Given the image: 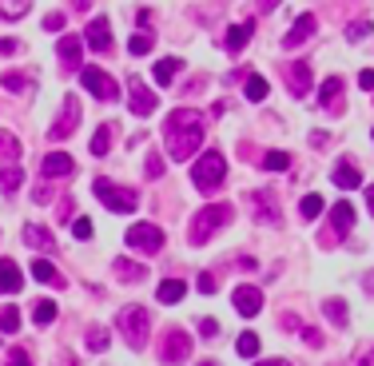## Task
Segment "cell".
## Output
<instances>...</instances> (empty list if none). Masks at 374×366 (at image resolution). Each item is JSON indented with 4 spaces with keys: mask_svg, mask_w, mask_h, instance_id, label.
<instances>
[{
    "mask_svg": "<svg viewBox=\"0 0 374 366\" xmlns=\"http://www.w3.org/2000/svg\"><path fill=\"white\" fill-rule=\"evenodd\" d=\"M359 88H362V92H374V72H370V68L359 76Z\"/></svg>",
    "mask_w": 374,
    "mask_h": 366,
    "instance_id": "obj_49",
    "label": "cell"
},
{
    "mask_svg": "<svg viewBox=\"0 0 374 366\" xmlns=\"http://www.w3.org/2000/svg\"><path fill=\"white\" fill-rule=\"evenodd\" d=\"M127 108H132V116H151V111H155V96H151V88L139 84V80H132V96H127Z\"/></svg>",
    "mask_w": 374,
    "mask_h": 366,
    "instance_id": "obj_14",
    "label": "cell"
},
{
    "mask_svg": "<svg viewBox=\"0 0 374 366\" xmlns=\"http://www.w3.org/2000/svg\"><path fill=\"white\" fill-rule=\"evenodd\" d=\"M72 235H76V239H92V219H84V215H80V219L72 223Z\"/></svg>",
    "mask_w": 374,
    "mask_h": 366,
    "instance_id": "obj_45",
    "label": "cell"
},
{
    "mask_svg": "<svg viewBox=\"0 0 374 366\" xmlns=\"http://www.w3.org/2000/svg\"><path fill=\"white\" fill-rule=\"evenodd\" d=\"M32 279H40V283H52V287H60V275H56V267H52L48 259H32Z\"/></svg>",
    "mask_w": 374,
    "mask_h": 366,
    "instance_id": "obj_28",
    "label": "cell"
},
{
    "mask_svg": "<svg viewBox=\"0 0 374 366\" xmlns=\"http://www.w3.org/2000/svg\"><path fill=\"white\" fill-rule=\"evenodd\" d=\"M311 36H314V16L303 13L299 20H295V28L287 32V40H283V44H287V48H299V44H307Z\"/></svg>",
    "mask_w": 374,
    "mask_h": 366,
    "instance_id": "obj_17",
    "label": "cell"
},
{
    "mask_svg": "<svg viewBox=\"0 0 374 366\" xmlns=\"http://www.w3.org/2000/svg\"><path fill=\"white\" fill-rule=\"evenodd\" d=\"M0 52H4V56H13V52H20V44H16V40H0Z\"/></svg>",
    "mask_w": 374,
    "mask_h": 366,
    "instance_id": "obj_50",
    "label": "cell"
},
{
    "mask_svg": "<svg viewBox=\"0 0 374 366\" xmlns=\"http://www.w3.org/2000/svg\"><path fill=\"white\" fill-rule=\"evenodd\" d=\"M235 351L243 354V358H259V334H255V330H243V334H239V342H235Z\"/></svg>",
    "mask_w": 374,
    "mask_h": 366,
    "instance_id": "obj_29",
    "label": "cell"
},
{
    "mask_svg": "<svg viewBox=\"0 0 374 366\" xmlns=\"http://www.w3.org/2000/svg\"><path fill=\"white\" fill-rule=\"evenodd\" d=\"M251 215H255V223H279V199L271 187L251 191Z\"/></svg>",
    "mask_w": 374,
    "mask_h": 366,
    "instance_id": "obj_9",
    "label": "cell"
},
{
    "mask_svg": "<svg viewBox=\"0 0 374 366\" xmlns=\"http://www.w3.org/2000/svg\"><path fill=\"white\" fill-rule=\"evenodd\" d=\"M362 283H366V291L374 294V271H370V275H366V279H362Z\"/></svg>",
    "mask_w": 374,
    "mask_h": 366,
    "instance_id": "obj_56",
    "label": "cell"
},
{
    "mask_svg": "<svg viewBox=\"0 0 374 366\" xmlns=\"http://www.w3.org/2000/svg\"><path fill=\"white\" fill-rule=\"evenodd\" d=\"M72 8H80V13H84V8H92V0H72Z\"/></svg>",
    "mask_w": 374,
    "mask_h": 366,
    "instance_id": "obj_55",
    "label": "cell"
},
{
    "mask_svg": "<svg viewBox=\"0 0 374 366\" xmlns=\"http://www.w3.org/2000/svg\"><path fill=\"white\" fill-rule=\"evenodd\" d=\"M267 92H271V84H267L263 76H247V100H251V104H263Z\"/></svg>",
    "mask_w": 374,
    "mask_h": 366,
    "instance_id": "obj_33",
    "label": "cell"
},
{
    "mask_svg": "<svg viewBox=\"0 0 374 366\" xmlns=\"http://www.w3.org/2000/svg\"><path fill=\"white\" fill-rule=\"evenodd\" d=\"M187 351H191V339H187L183 330H167V334H163V342H160V358H163L167 366L187 362Z\"/></svg>",
    "mask_w": 374,
    "mask_h": 366,
    "instance_id": "obj_8",
    "label": "cell"
},
{
    "mask_svg": "<svg viewBox=\"0 0 374 366\" xmlns=\"http://www.w3.org/2000/svg\"><path fill=\"white\" fill-rule=\"evenodd\" d=\"M366 203H370V211H374V183L366 187Z\"/></svg>",
    "mask_w": 374,
    "mask_h": 366,
    "instance_id": "obj_57",
    "label": "cell"
},
{
    "mask_svg": "<svg viewBox=\"0 0 374 366\" xmlns=\"http://www.w3.org/2000/svg\"><path fill=\"white\" fill-rule=\"evenodd\" d=\"M92 196L100 199L108 211H116V215H127V211H136L139 208V196L132 191V187H120V183H112V179H96L92 183Z\"/></svg>",
    "mask_w": 374,
    "mask_h": 366,
    "instance_id": "obj_5",
    "label": "cell"
},
{
    "mask_svg": "<svg viewBox=\"0 0 374 366\" xmlns=\"http://www.w3.org/2000/svg\"><path fill=\"white\" fill-rule=\"evenodd\" d=\"M28 8H32V0H0V16L4 20H25Z\"/></svg>",
    "mask_w": 374,
    "mask_h": 366,
    "instance_id": "obj_27",
    "label": "cell"
},
{
    "mask_svg": "<svg viewBox=\"0 0 374 366\" xmlns=\"http://www.w3.org/2000/svg\"><path fill=\"white\" fill-rule=\"evenodd\" d=\"M347 36L350 40H366V36H370V20H354V25L347 28Z\"/></svg>",
    "mask_w": 374,
    "mask_h": 366,
    "instance_id": "obj_43",
    "label": "cell"
},
{
    "mask_svg": "<svg viewBox=\"0 0 374 366\" xmlns=\"http://www.w3.org/2000/svg\"><path fill=\"white\" fill-rule=\"evenodd\" d=\"M84 40H88V48H96V52H108L112 48V32H108V20H92L88 25V32H84Z\"/></svg>",
    "mask_w": 374,
    "mask_h": 366,
    "instance_id": "obj_16",
    "label": "cell"
},
{
    "mask_svg": "<svg viewBox=\"0 0 374 366\" xmlns=\"http://www.w3.org/2000/svg\"><path fill=\"white\" fill-rule=\"evenodd\" d=\"M127 247H136V251H160L163 227L160 223H132V227H127Z\"/></svg>",
    "mask_w": 374,
    "mask_h": 366,
    "instance_id": "obj_6",
    "label": "cell"
},
{
    "mask_svg": "<svg viewBox=\"0 0 374 366\" xmlns=\"http://www.w3.org/2000/svg\"><path fill=\"white\" fill-rule=\"evenodd\" d=\"M116 327H120V334H124V342L132 346V351H144L148 346V334H151V318L144 306H124L120 311V318H116Z\"/></svg>",
    "mask_w": 374,
    "mask_h": 366,
    "instance_id": "obj_3",
    "label": "cell"
},
{
    "mask_svg": "<svg viewBox=\"0 0 374 366\" xmlns=\"http://www.w3.org/2000/svg\"><path fill=\"white\" fill-rule=\"evenodd\" d=\"M112 135H116V123H100V128H96V135H92V156H108V151H112Z\"/></svg>",
    "mask_w": 374,
    "mask_h": 366,
    "instance_id": "obj_23",
    "label": "cell"
},
{
    "mask_svg": "<svg viewBox=\"0 0 374 366\" xmlns=\"http://www.w3.org/2000/svg\"><path fill=\"white\" fill-rule=\"evenodd\" d=\"M80 80H84V88H88V92H92L96 100H104V104L120 96V88H116V80H112L108 72H100V68H84V72H80Z\"/></svg>",
    "mask_w": 374,
    "mask_h": 366,
    "instance_id": "obj_7",
    "label": "cell"
},
{
    "mask_svg": "<svg viewBox=\"0 0 374 366\" xmlns=\"http://www.w3.org/2000/svg\"><path fill=\"white\" fill-rule=\"evenodd\" d=\"M200 330L207 339H215V334H219V323H215V318H200Z\"/></svg>",
    "mask_w": 374,
    "mask_h": 366,
    "instance_id": "obj_47",
    "label": "cell"
},
{
    "mask_svg": "<svg viewBox=\"0 0 374 366\" xmlns=\"http://www.w3.org/2000/svg\"><path fill=\"white\" fill-rule=\"evenodd\" d=\"M255 366H291L287 358H267V362H255Z\"/></svg>",
    "mask_w": 374,
    "mask_h": 366,
    "instance_id": "obj_54",
    "label": "cell"
},
{
    "mask_svg": "<svg viewBox=\"0 0 374 366\" xmlns=\"http://www.w3.org/2000/svg\"><path fill=\"white\" fill-rule=\"evenodd\" d=\"M179 68H183V60H179V56H163V60L151 68V76H155V84L167 88V84L175 80V72H179Z\"/></svg>",
    "mask_w": 374,
    "mask_h": 366,
    "instance_id": "obj_22",
    "label": "cell"
},
{
    "mask_svg": "<svg viewBox=\"0 0 374 366\" xmlns=\"http://www.w3.org/2000/svg\"><path fill=\"white\" fill-rule=\"evenodd\" d=\"M116 275H120V279H132V283L148 279V271L139 267V263H127V259H116Z\"/></svg>",
    "mask_w": 374,
    "mask_h": 366,
    "instance_id": "obj_35",
    "label": "cell"
},
{
    "mask_svg": "<svg viewBox=\"0 0 374 366\" xmlns=\"http://www.w3.org/2000/svg\"><path fill=\"white\" fill-rule=\"evenodd\" d=\"M44 28H48V32H60V28H64V16H60V13H48V16H44Z\"/></svg>",
    "mask_w": 374,
    "mask_h": 366,
    "instance_id": "obj_46",
    "label": "cell"
},
{
    "mask_svg": "<svg viewBox=\"0 0 374 366\" xmlns=\"http://www.w3.org/2000/svg\"><path fill=\"white\" fill-rule=\"evenodd\" d=\"M203 116L195 108H175L167 120H163V144H167V156L172 159H191L195 147L203 144Z\"/></svg>",
    "mask_w": 374,
    "mask_h": 366,
    "instance_id": "obj_1",
    "label": "cell"
},
{
    "mask_svg": "<svg viewBox=\"0 0 374 366\" xmlns=\"http://www.w3.org/2000/svg\"><path fill=\"white\" fill-rule=\"evenodd\" d=\"M4 88H8V92H28V88H32V80H28V76H20V72H4Z\"/></svg>",
    "mask_w": 374,
    "mask_h": 366,
    "instance_id": "obj_40",
    "label": "cell"
},
{
    "mask_svg": "<svg viewBox=\"0 0 374 366\" xmlns=\"http://www.w3.org/2000/svg\"><path fill=\"white\" fill-rule=\"evenodd\" d=\"M200 366H219V362H200Z\"/></svg>",
    "mask_w": 374,
    "mask_h": 366,
    "instance_id": "obj_58",
    "label": "cell"
},
{
    "mask_svg": "<svg viewBox=\"0 0 374 366\" xmlns=\"http://www.w3.org/2000/svg\"><path fill=\"white\" fill-rule=\"evenodd\" d=\"M25 243L28 247H40V251H56L52 231H48V227H40V223H28V227H25Z\"/></svg>",
    "mask_w": 374,
    "mask_h": 366,
    "instance_id": "obj_20",
    "label": "cell"
},
{
    "mask_svg": "<svg viewBox=\"0 0 374 366\" xmlns=\"http://www.w3.org/2000/svg\"><path fill=\"white\" fill-rule=\"evenodd\" d=\"M279 8V0H259V13H275Z\"/></svg>",
    "mask_w": 374,
    "mask_h": 366,
    "instance_id": "obj_53",
    "label": "cell"
},
{
    "mask_svg": "<svg viewBox=\"0 0 374 366\" xmlns=\"http://www.w3.org/2000/svg\"><path fill=\"white\" fill-rule=\"evenodd\" d=\"M20 183H25V171L16 168V163H0V191L4 196H13Z\"/></svg>",
    "mask_w": 374,
    "mask_h": 366,
    "instance_id": "obj_24",
    "label": "cell"
},
{
    "mask_svg": "<svg viewBox=\"0 0 374 366\" xmlns=\"http://www.w3.org/2000/svg\"><path fill=\"white\" fill-rule=\"evenodd\" d=\"M144 175H148V179H160V175H163V156H160V151H151V156H148Z\"/></svg>",
    "mask_w": 374,
    "mask_h": 366,
    "instance_id": "obj_41",
    "label": "cell"
},
{
    "mask_svg": "<svg viewBox=\"0 0 374 366\" xmlns=\"http://www.w3.org/2000/svg\"><path fill=\"white\" fill-rule=\"evenodd\" d=\"M20 159V144L13 132H0V163H16Z\"/></svg>",
    "mask_w": 374,
    "mask_h": 366,
    "instance_id": "obj_30",
    "label": "cell"
},
{
    "mask_svg": "<svg viewBox=\"0 0 374 366\" xmlns=\"http://www.w3.org/2000/svg\"><path fill=\"white\" fill-rule=\"evenodd\" d=\"M303 339L311 342V346H319V342H323V334H319V330H303Z\"/></svg>",
    "mask_w": 374,
    "mask_h": 366,
    "instance_id": "obj_52",
    "label": "cell"
},
{
    "mask_svg": "<svg viewBox=\"0 0 374 366\" xmlns=\"http://www.w3.org/2000/svg\"><path fill=\"white\" fill-rule=\"evenodd\" d=\"M223 175H227V159H223V151H203V156L195 159V168H191V183L200 187L203 196H212L215 187L223 183Z\"/></svg>",
    "mask_w": 374,
    "mask_h": 366,
    "instance_id": "obj_4",
    "label": "cell"
},
{
    "mask_svg": "<svg viewBox=\"0 0 374 366\" xmlns=\"http://www.w3.org/2000/svg\"><path fill=\"white\" fill-rule=\"evenodd\" d=\"M0 330H4V334H16V330H20V311H16V306H0Z\"/></svg>",
    "mask_w": 374,
    "mask_h": 366,
    "instance_id": "obj_38",
    "label": "cell"
},
{
    "mask_svg": "<svg viewBox=\"0 0 374 366\" xmlns=\"http://www.w3.org/2000/svg\"><path fill=\"white\" fill-rule=\"evenodd\" d=\"M56 52H60L64 68H80V52H84V40H80V36H64L60 44H56Z\"/></svg>",
    "mask_w": 374,
    "mask_h": 366,
    "instance_id": "obj_19",
    "label": "cell"
},
{
    "mask_svg": "<svg viewBox=\"0 0 374 366\" xmlns=\"http://www.w3.org/2000/svg\"><path fill=\"white\" fill-rule=\"evenodd\" d=\"M350 227H354V208H350V203H335V208H331V235H326V243L342 239Z\"/></svg>",
    "mask_w": 374,
    "mask_h": 366,
    "instance_id": "obj_12",
    "label": "cell"
},
{
    "mask_svg": "<svg viewBox=\"0 0 374 366\" xmlns=\"http://www.w3.org/2000/svg\"><path fill=\"white\" fill-rule=\"evenodd\" d=\"M338 92H342V80H338V76H331V80L323 84V104H326L331 111H342V104H338Z\"/></svg>",
    "mask_w": 374,
    "mask_h": 366,
    "instance_id": "obj_31",
    "label": "cell"
},
{
    "mask_svg": "<svg viewBox=\"0 0 374 366\" xmlns=\"http://www.w3.org/2000/svg\"><path fill=\"white\" fill-rule=\"evenodd\" d=\"M25 287V279H20V267H16L13 259H0V294H16Z\"/></svg>",
    "mask_w": 374,
    "mask_h": 366,
    "instance_id": "obj_18",
    "label": "cell"
},
{
    "mask_svg": "<svg viewBox=\"0 0 374 366\" xmlns=\"http://www.w3.org/2000/svg\"><path fill=\"white\" fill-rule=\"evenodd\" d=\"M108 342H112V334H108L104 327H88V351L104 354V351H108Z\"/></svg>",
    "mask_w": 374,
    "mask_h": 366,
    "instance_id": "obj_36",
    "label": "cell"
},
{
    "mask_svg": "<svg viewBox=\"0 0 374 366\" xmlns=\"http://www.w3.org/2000/svg\"><path fill=\"white\" fill-rule=\"evenodd\" d=\"M231 219H235V208H231V203H212V208H203L200 215L191 219V227H187V239L200 247V243H207V239H212V235L219 231L223 223H231Z\"/></svg>",
    "mask_w": 374,
    "mask_h": 366,
    "instance_id": "obj_2",
    "label": "cell"
},
{
    "mask_svg": "<svg viewBox=\"0 0 374 366\" xmlns=\"http://www.w3.org/2000/svg\"><path fill=\"white\" fill-rule=\"evenodd\" d=\"M287 88H291V96H307L311 92V64L307 60L287 64Z\"/></svg>",
    "mask_w": 374,
    "mask_h": 366,
    "instance_id": "obj_13",
    "label": "cell"
},
{
    "mask_svg": "<svg viewBox=\"0 0 374 366\" xmlns=\"http://www.w3.org/2000/svg\"><path fill=\"white\" fill-rule=\"evenodd\" d=\"M299 211H303V219H314V215L323 211V199H319V196H307V199L299 203Z\"/></svg>",
    "mask_w": 374,
    "mask_h": 366,
    "instance_id": "obj_42",
    "label": "cell"
},
{
    "mask_svg": "<svg viewBox=\"0 0 374 366\" xmlns=\"http://www.w3.org/2000/svg\"><path fill=\"white\" fill-rule=\"evenodd\" d=\"M200 291L203 294H215V275H207V271H203V275H200Z\"/></svg>",
    "mask_w": 374,
    "mask_h": 366,
    "instance_id": "obj_48",
    "label": "cell"
},
{
    "mask_svg": "<svg viewBox=\"0 0 374 366\" xmlns=\"http://www.w3.org/2000/svg\"><path fill=\"white\" fill-rule=\"evenodd\" d=\"M251 32H255V25H251V20H243V25H235V28H227V40H223L227 52H239L251 40Z\"/></svg>",
    "mask_w": 374,
    "mask_h": 366,
    "instance_id": "obj_26",
    "label": "cell"
},
{
    "mask_svg": "<svg viewBox=\"0 0 374 366\" xmlns=\"http://www.w3.org/2000/svg\"><path fill=\"white\" fill-rule=\"evenodd\" d=\"M231 299H235V311L243 318H255L263 311V291H259V287H251V283H247V287H235Z\"/></svg>",
    "mask_w": 374,
    "mask_h": 366,
    "instance_id": "obj_11",
    "label": "cell"
},
{
    "mask_svg": "<svg viewBox=\"0 0 374 366\" xmlns=\"http://www.w3.org/2000/svg\"><path fill=\"white\" fill-rule=\"evenodd\" d=\"M323 315L335 323V327H347V303L342 299H326L323 303Z\"/></svg>",
    "mask_w": 374,
    "mask_h": 366,
    "instance_id": "obj_32",
    "label": "cell"
},
{
    "mask_svg": "<svg viewBox=\"0 0 374 366\" xmlns=\"http://www.w3.org/2000/svg\"><path fill=\"white\" fill-rule=\"evenodd\" d=\"M354 366H374V342H370V346H366V354H362V358H359V362H354Z\"/></svg>",
    "mask_w": 374,
    "mask_h": 366,
    "instance_id": "obj_51",
    "label": "cell"
},
{
    "mask_svg": "<svg viewBox=\"0 0 374 366\" xmlns=\"http://www.w3.org/2000/svg\"><path fill=\"white\" fill-rule=\"evenodd\" d=\"M40 171H44L48 179H64V175H72V171H76V163H72V156H64V151H52V156H44Z\"/></svg>",
    "mask_w": 374,
    "mask_h": 366,
    "instance_id": "obj_15",
    "label": "cell"
},
{
    "mask_svg": "<svg viewBox=\"0 0 374 366\" xmlns=\"http://www.w3.org/2000/svg\"><path fill=\"white\" fill-rule=\"evenodd\" d=\"M263 168L267 171H291V156L287 151H267V156H263Z\"/></svg>",
    "mask_w": 374,
    "mask_h": 366,
    "instance_id": "obj_39",
    "label": "cell"
},
{
    "mask_svg": "<svg viewBox=\"0 0 374 366\" xmlns=\"http://www.w3.org/2000/svg\"><path fill=\"white\" fill-rule=\"evenodd\" d=\"M76 123H80V104H76V96H68L64 100V108H60V116H56V123L48 128V135L52 140H68V135L76 132Z\"/></svg>",
    "mask_w": 374,
    "mask_h": 366,
    "instance_id": "obj_10",
    "label": "cell"
},
{
    "mask_svg": "<svg viewBox=\"0 0 374 366\" xmlns=\"http://www.w3.org/2000/svg\"><path fill=\"white\" fill-rule=\"evenodd\" d=\"M8 366H32V358H28L25 346H13V351H8Z\"/></svg>",
    "mask_w": 374,
    "mask_h": 366,
    "instance_id": "obj_44",
    "label": "cell"
},
{
    "mask_svg": "<svg viewBox=\"0 0 374 366\" xmlns=\"http://www.w3.org/2000/svg\"><path fill=\"white\" fill-rule=\"evenodd\" d=\"M151 48H155V36H151V32H139V36L127 40V52H132V56H148Z\"/></svg>",
    "mask_w": 374,
    "mask_h": 366,
    "instance_id": "obj_37",
    "label": "cell"
},
{
    "mask_svg": "<svg viewBox=\"0 0 374 366\" xmlns=\"http://www.w3.org/2000/svg\"><path fill=\"white\" fill-rule=\"evenodd\" d=\"M187 294V283H179V279H163L160 287H155V299L160 303H179Z\"/></svg>",
    "mask_w": 374,
    "mask_h": 366,
    "instance_id": "obj_25",
    "label": "cell"
},
{
    "mask_svg": "<svg viewBox=\"0 0 374 366\" xmlns=\"http://www.w3.org/2000/svg\"><path fill=\"white\" fill-rule=\"evenodd\" d=\"M331 179H335L338 187H347V191H354V187H362V171L354 168V163H338V168L331 171Z\"/></svg>",
    "mask_w": 374,
    "mask_h": 366,
    "instance_id": "obj_21",
    "label": "cell"
},
{
    "mask_svg": "<svg viewBox=\"0 0 374 366\" xmlns=\"http://www.w3.org/2000/svg\"><path fill=\"white\" fill-rule=\"evenodd\" d=\"M32 318H36V327H48L52 318H56V303H52V299H40V303H32Z\"/></svg>",
    "mask_w": 374,
    "mask_h": 366,
    "instance_id": "obj_34",
    "label": "cell"
}]
</instances>
